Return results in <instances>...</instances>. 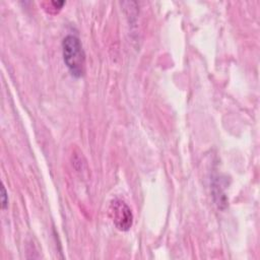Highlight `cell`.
Returning a JSON list of instances; mask_svg holds the SVG:
<instances>
[{
    "label": "cell",
    "instance_id": "cell-3",
    "mask_svg": "<svg viewBox=\"0 0 260 260\" xmlns=\"http://www.w3.org/2000/svg\"><path fill=\"white\" fill-rule=\"evenodd\" d=\"M8 205V195H7V191L4 187V185H2L1 187V207L2 209H5Z\"/></svg>",
    "mask_w": 260,
    "mask_h": 260
},
{
    "label": "cell",
    "instance_id": "cell-1",
    "mask_svg": "<svg viewBox=\"0 0 260 260\" xmlns=\"http://www.w3.org/2000/svg\"><path fill=\"white\" fill-rule=\"evenodd\" d=\"M63 60L72 76L79 78L85 72V54L80 40L72 35L64 38L62 42Z\"/></svg>",
    "mask_w": 260,
    "mask_h": 260
},
{
    "label": "cell",
    "instance_id": "cell-2",
    "mask_svg": "<svg viewBox=\"0 0 260 260\" xmlns=\"http://www.w3.org/2000/svg\"><path fill=\"white\" fill-rule=\"evenodd\" d=\"M109 215L114 225L122 232L130 230L133 223V213L131 208L123 200L115 198L109 206Z\"/></svg>",
    "mask_w": 260,
    "mask_h": 260
}]
</instances>
